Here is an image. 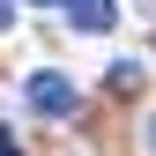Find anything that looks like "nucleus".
Returning a JSON list of instances; mask_svg holds the SVG:
<instances>
[{"mask_svg":"<svg viewBox=\"0 0 156 156\" xmlns=\"http://www.w3.org/2000/svg\"><path fill=\"white\" fill-rule=\"evenodd\" d=\"M30 112H37V119H67V112H74V82H67V74H30Z\"/></svg>","mask_w":156,"mask_h":156,"instance_id":"nucleus-1","label":"nucleus"},{"mask_svg":"<svg viewBox=\"0 0 156 156\" xmlns=\"http://www.w3.org/2000/svg\"><path fill=\"white\" fill-rule=\"evenodd\" d=\"M60 8H67L82 30H112V23H119V8H112V0H60Z\"/></svg>","mask_w":156,"mask_h":156,"instance_id":"nucleus-2","label":"nucleus"},{"mask_svg":"<svg viewBox=\"0 0 156 156\" xmlns=\"http://www.w3.org/2000/svg\"><path fill=\"white\" fill-rule=\"evenodd\" d=\"M0 156H23V141H15V134H8V126H0Z\"/></svg>","mask_w":156,"mask_h":156,"instance_id":"nucleus-3","label":"nucleus"},{"mask_svg":"<svg viewBox=\"0 0 156 156\" xmlns=\"http://www.w3.org/2000/svg\"><path fill=\"white\" fill-rule=\"evenodd\" d=\"M8 15H15V0H0V30H8Z\"/></svg>","mask_w":156,"mask_h":156,"instance_id":"nucleus-4","label":"nucleus"},{"mask_svg":"<svg viewBox=\"0 0 156 156\" xmlns=\"http://www.w3.org/2000/svg\"><path fill=\"white\" fill-rule=\"evenodd\" d=\"M149 149H156V119H149Z\"/></svg>","mask_w":156,"mask_h":156,"instance_id":"nucleus-5","label":"nucleus"},{"mask_svg":"<svg viewBox=\"0 0 156 156\" xmlns=\"http://www.w3.org/2000/svg\"><path fill=\"white\" fill-rule=\"evenodd\" d=\"M37 8H60V0H37Z\"/></svg>","mask_w":156,"mask_h":156,"instance_id":"nucleus-6","label":"nucleus"}]
</instances>
